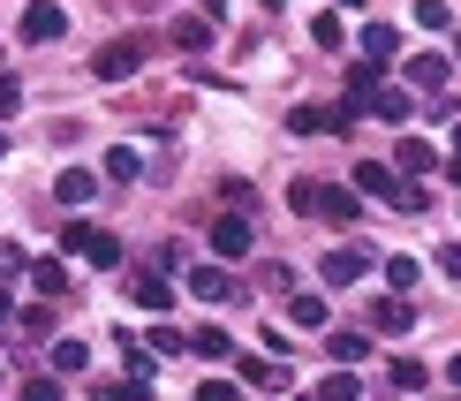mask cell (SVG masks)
Wrapping results in <instances>:
<instances>
[{
	"label": "cell",
	"instance_id": "6da1fadb",
	"mask_svg": "<svg viewBox=\"0 0 461 401\" xmlns=\"http://www.w3.org/2000/svg\"><path fill=\"white\" fill-rule=\"evenodd\" d=\"M144 68V38H106L99 53H91V76L99 84H122V76H137Z\"/></svg>",
	"mask_w": 461,
	"mask_h": 401
},
{
	"label": "cell",
	"instance_id": "7a4b0ae2",
	"mask_svg": "<svg viewBox=\"0 0 461 401\" xmlns=\"http://www.w3.org/2000/svg\"><path fill=\"white\" fill-rule=\"evenodd\" d=\"M189 296L197 303H249V288L227 273V265H197V273H189Z\"/></svg>",
	"mask_w": 461,
	"mask_h": 401
},
{
	"label": "cell",
	"instance_id": "3957f363",
	"mask_svg": "<svg viewBox=\"0 0 461 401\" xmlns=\"http://www.w3.org/2000/svg\"><path fill=\"white\" fill-rule=\"evenodd\" d=\"M325 288H348V280H363L371 273V251H363V242H340V251H325Z\"/></svg>",
	"mask_w": 461,
	"mask_h": 401
},
{
	"label": "cell",
	"instance_id": "277c9868",
	"mask_svg": "<svg viewBox=\"0 0 461 401\" xmlns=\"http://www.w3.org/2000/svg\"><path fill=\"white\" fill-rule=\"evenodd\" d=\"M249 242H258L249 213H220V220H212V251H220V265H227V258H249Z\"/></svg>",
	"mask_w": 461,
	"mask_h": 401
},
{
	"label": "cell",
	"instance_id": "5b68a950",
	"mask_svg": "<svg viewBox=\"0 0 461 401\" xmlns=\"http://www.w3.org/2000/svg\"><path fill=\"white\" fill-rule=\"evenodd\" d=\"M61 31H68V15L53 8V0H31V8H23V38H31V46H53Z\"/></svg>",
	"mask_w": 461,
	"mask_h": 401
},
{
	"label": "cell",
	"instance_id": "8992f818",
	"mask_svg": "<svg viewBox=\"0 0 461 401\" xmlns=\"http://www.w3.org/2000/svg\"><path fill=\"white\" fill-rule=\"evenodd\" d=\"M242 387H258V394H287V364H280V356H242Z\"/></svg>",
	"mask_w": 461,
	"mask_h": 401
},
{
	"label": "cell",
	"instance_id": "52a82bcc",
	"mask_svg": "<svg viewBox=\"0 0 461 401\" xmlns=\"http://www.w3.org/2000/svg\"><path fill=\"white\" fill-rule=\"evenodd\" d=\"M53 197L61 205H91L99 197V175H91V167H61V175H53Z\"/></svg>",
	"mask_w": 461,
	"mask_h": 401
},
{
	"label": "cell",
	"instance_id": "ba28073f",
	"mask_svg": "<svg viewBox=\"0 0 461 401\" xmlns=\"http://www.w3.org/2000/svg\"><path fill=\"white\" fill-rule=\"evenodd\" d=\"M431 167H438V151L424 137H401L393 144V175H431Z\"/></svg>",
	"mask_w": 461,
	"mask_h": 401
},
{
	"label": "cell",
	"instance_id": "9c48e42d",
	"mask_svg": "<svg viewBox=\"0 0 461 401\" xmlns=\"http://www.w3.org/2000/svg\"><path fill=\"white\" fill-rule=\"evenodd\" d=\"M371 326H378V333H409V326H416L409 296H378V303H371Z\"/></svg>",
	"mask_w": 461,
	"mask_h": 401
},
{
	"label": "cell",
	"instance_id": "30bf717a",
	"mask_svg": "<svg viewBox=\"0 0 461 401\" xmlns=\"http://www.w3.org/2000/svg\"><path fill=\"white\" fill-rule=\"evenodd\" d=\"M363 114H378V122H393V129H401V122L416 114V99H409V91H393V84H378V91H371V106H363Z\"/></svg>",
	"mask_w": 461,
	"mask_h": 401
},
{
	"label": "cell",
	"instance_id": "8fae6325",
	"mask_svg": "<svg viewBox=\"0 0 461 401\" xmlns=\"http://www.w3.org/2000/svg\"><path fill=\"white\" fill-rule=\"evenodd\" d=\"M356 189H363V197H386V205H393L401 175H393V167H378V159H356Z\"/></svg>",
	"mask_w": 461,
	"mask_h": 401
},
{
	"label": "cell",
	"instance_id": "7c38bea8",
	"mask_svg": "<svg viewBox=\"0 0 461 401\" xmlns=\"http://www.w3.org/2000/svg\"><path fill=\"white\" fill-rule=\"evenodd\" d=\"M393 46H401V31H393V23H363V61H371V68H386V61H393Z\"/></svg>",
	"mask_w": 461,
	"mask_h": 401
},
{
	"label": "cell",
	"instance_id": "4fadbf2b",
	"mask_svg": "<svg viewBox=\"0 0 461 401\" xmlns=\"http://www.w3.org/2000/svg\"><path fill=\"white\" fill-rule=\"evenodd\" d=\"M318 213L333 220V227H356V220H363V205H356V189H318Z\"/></svg>",
	"mask_w": 461,
	"mask_h": 401
},
{
	"label": "cell",
	"instance_id": "5bb4252c",
	"mask_svg": "<svg viewBox=\"0 0 461 401\" xmlns=\"http://www.w3.org/2000/svg\"><path fill=\"white\" fill-rule=\"evenodd\" d=\"M182 349H197L204 364H220V356H235V333H220V326H197V333H182Z\"/></svg>",
	"mask_w": 461,
	"mask_h": 401
},
{
	"label": "cell",
	"instance_id": "9a60e30c",
	"mask_svg": "<svg viewBox=\"0 0 461 401\" xmlns=\"http://www.w3.org/2000/svg\"><path fill=\"white\" fill-rule=\"evenodd\" d=\"M129 296H137V303H144L151 318H167V303H175V288H167L159 273H137V280H129Z\"/></svg>",
	"mask_w": 461,
	"mask_h": 401
},
{
	"label": "cell",
	"instance_id": "2e32d148",
	"mask_svg": "<svg viewBox=\"0 0 461 401\" xmlns=\"http://www.w3.org/2000/svg\"><path fill=\"white\" fill-rule=\"evenodd\" d=\"M287 129H295V137H318V129H348V122H340V114H325V106H311V99H303L295 114H287Z\"/></svg>",
	"mask_w": 461,
	"mask_h": 401
},
{
	"label": "cell",
	"instance_id": "e0dca14e",
	"mask_svg": "<svg viewBox=\"0 0 461 401\" xmlns=\"http://www.w3.org/2000/svg\"><path fill=\"white\" fill-rule=\"evenodd\" d=\"M31 288L46 296V303H53V296H68V265H61V258H38V265H31Z\"/></svg>",
	"mask_w": 461,
	"mask_h": 401
},
{
	"label": "cell",
	"instance_id": "ac0fdd59",
	"mask_svg": "<svg viewBox=\"0 0 461 401\" xmlns=\"http://www.w3.org/2000/svg\"><path fill=\"white\" fill-rule=\"evenodd\" d=\"M409 84H416V91H438V84H447V53H416V61H409Z\"/></svg>",
	"mask_w": 461,
	"mask_h": 401
},
{
	"label": "cell",
	"instance_id": "d6986e66",
	"mask_svg": "<svg viewBox=\"0 0 461 401\" xmlns=\"http://www.w3.org/2000/svg\"><path fill=\"white\" fill-rule=\"evenodd\" d=\"M325 356H333V364H363L371 341H363V333H325Z\"/></svg>",
	"mask_w": 461,
	"mask_h": 401
},
{
	"label": "cell",
	"instance_id": "ffe728a7",
	"mask_svg": "<svg viewBox=\"0 0 461 401\" xmlns=\"http://www.w3.org/2000/svg\"><path fill=\"white\" fill-rule=\"evenodd\" d=\"M84 258H91V265H122V235H106V227H91V235H84Z\"/></svg>",
	"mask_w": 461,
	"mask_h": 401
},
{
	"label": "cell",
	"instance_id": "44dd1931",
	"mask_svg": "<svg viewBox=\"0 0 461 401\" xmlns=\"http://www.w3.org/2000/svg\"><path fill=\"white\" fill-rule=\"evenodd\" d=\"M91 364V341H53V371H84Z\"/></svg>",
	"mask_w": 461,
	"mask_h": 401
},
{
	"label": "cell",
	"instance_id": "7402d4cb",
	"mask_svg": "<svg viewBox=\"0 0 461 401\" xmlns=\"http://www.w3.org/2000/svg\"><path fill=\"white\" fill-rule=\"evenodd\" d=\"M416 288V258H386V296H409Z\"/></svg>",
	"mask_w": 461,
	"mask_h": 401
},
{
	"label": "cell",
	"instance_id": "603a6c76",
	"mask_svg": "<svg viewBox=\"0 0 461 401\" xmlns=\"http://www.w3.org/2000/svg\"><path fill=\"white\" fill-rule=\"evenodd\" d=\"M137 167H144V159H137L129 144H113V151H106V175H113V182H137Z\"/></svg>",
	"mask_w": 461,
	"mask_h": 401
},
{
	"label": "cell",
	"instance_id": "cb8c5ba5",
	"mask_svg": "<svg viewBox=\"0 0 461 401\" xmlns=\"http://www.w3.org/2000/svg\"><path fill=\"white\" fill-rule=\"evenodd\" d=\"M386 378H393L401 394H409V387H424V364H416V356H393V364H386Z\"/></svg>",
	"mask_w": 461,
	"mask_h": 401
},
{
	"label": "cell",
	"instance_id": "d4e9b609",
	"mask_svg": "<svg viewBox=\"0 0 461 401\" xmlns=\"http://www.w3.org/2000/svg\"><path fill=\"white\" fill-rule=\"evenodd\" d=\"M311 394H318V401H356V378H348V371H333V378H318Z\"/></svg>",
	"mask_w": 461,
	"mask_h": 401
},
{
	"label": "cell",
	"instance_id": "484cf974",
	"mask_svg": "<svg viewBox=\"0 0 461 401\" xmlns=\"http://www.w3.org/2000/svg\"><path fill=\"white\" fill-rule=\"evenodd\" d=\"M393 205H401V213H431V189H424V182H401Z\"/></svg>",
	"mask_w": 461,
	"mask_h": 401
},
{
	"label": "cell",
	"instance_id": "4316f807",
	"mask_svg": "<svg viewBox=\"0 0 461 401\" xmlns=\"http://www.w3.org/2000/svg\"><path fill=\"white\" fill-rule=\"evenodd\" d=\"M287 311H295V326H325V296H295Z\"/></svg>",
	"mask_w": 461,
	"mask_h": 401
},
{
	"label": "cell",
	"instance_id": "83f0119b",
	"mask_svg": "<svg viewBox=\"0 0 461 401\" xmlns=\"http://www.w3.org/2000/svg\"><path fill=\"white\" fill-rule=\"evenodd\" d=\"M311 38H318L325 53H333V46H340V38H348V31H340V15H318V23H311Z\"/></svg>",
	"mask_w": 461,
	"mask_h": 401
},
{
	"label": "cell",
	"instance_id": "f1b7e54d",
	"mask_svg": "<svg viewBox=\"0 0 461 401\" xmlns=\"http://www.w3.org/2000/svg\"><path fill=\"white\" fill-rule=\"evenodd\" d=\"M416 23H424V31H447V0H416Z\"/></svg>",
	"mask_w": 461,
	"mask_h": 401
},
{
	"label": "cell",
	"instance_id": "f546056e",
	"mask_svg": "<svg viewBox=\"0 0 461 401\" xmlns=\"http://www.w3.org/2000/svg\"><path fill=\"white\" fill-rule=\"evenodd\" d=\"M265 288H280V296H287V288H295V265H280V258H265Z\"/></svg>",
	"mask_w": 461,
	"mask_h": 401
},
{
	"label": "cell",
	"instance_id": "4dcf8cb0",
	"mask_svg": "<svg viewBox=\"0 0 461 401\" xmlns=\"http://www.w3.org/2000/svg\"><path fill=\"white\" fill-rule=\"evenodd\" d=\"M91 401H137V387H122V378H99V387H91Z\"/></svg>",
	"mask_w": 461,
	"mask_h": 401
},
{
	"label": "cell",
	"instance_id": "1f68e13d",
	"mask_svg": "<svg viewBox=\"0 0 461 401\" xmlns=\"http://www.w3.org/2000/svg\"><path fill=\"white\" fill-rule=\"evenodd\" d=\"M8 114H23V84H8V76H0V122H8Z\"/></svg>",
	"mask_w": 461,
	"mask_h": 401
},
{
	"label": "cell",
	"instance_id": "d6a6232c",
	"mask_svg": "<svg viewBox=\"0 0 461 401\" xmlns=\"http://www.w3.org/2000/svg\"><path fill=\"white\" fill-rule=\"evenodd\" d=\"M197 401H242V394L227 387V378H204V387H197Z\"/></svg>",
	"mask_w": 461,
	"mask_h": 401
},
{
	"label": "cell",
	"instance_id": "836d02e7",
	"mask_svg": "<svg viewBox=\"0 0 461 401\" xmlns=\"http://www.w3.org/2000/svg\"><path fill=\"white\" fill-rule=\"evenodd\" d=\"M23 401H61V387H53V378H31V387H23Z\"/></svg>",
	"mask_w": 461,
	"mask_h": 401
},
{
	"label": "cell",
	"instance_id": "e575fe53",
	"mask_svg": "<svg viewBox=\"0 0 461 401\" xmlns=\"http://www.w3.org/2000/svg\"><path fill=\"white\" fill-rule=\"evenodd\" d=\"M15 265H23V242H0V280H8Z\"/></svg>",
	"mask_w": 461,
	"mask_h": 401
},
{
	"label": "cell",
	"instance_id": "d590c367",
	"mask_svg": "<svg viewBox=\"0 0 461 401\" xmlns=\"http://www.w3.org/2000/svg\"><path fill=\"white\" fill-rule=\"evenodd\" d=\"M438 265H447V273L461 280V242H447V251H438Z\"/></svg>",
	"mask_w": 461,
	"mask_h": 401
},
{
	"label": "cell",
	"instance_id": "8d00e7d4",
	"mask_svg": "<svg viewBox=\"0 0 461 401\" xmlns=\"http://www.w3.org/2000/svg\"><path fill=\"white\" fill-rule=\"evenodd\" d=\"M197 8H204V23H220V15H227V0H197Z\"/></svg>",
	"mask_w": 461,
	"mask_h": 401
},
{
	"label": "cell",
	"instance_id": "74e56055",
	"mask_svg": "<svg viewBox=\"0 0 461 401\" xmlns=\"http://www.w3.org/2000/svg\"><path fill=\"white\" fill-rule=\"evenodd\" d=\"M8 326H15V303H8V296H0V333H8Z\"/></svg>",
	"mask_w": 461,
	"mask_h": 401
},
{
	"label": "cell",
	"instance_id": "f35d334b",
	"mask_svg": "<svg viewBox=\"0 0 461 401\" xmlns=\"http://www.w3.org/2000/svg\"><path fill=\"white\" fill-rule=\"evenodd\" d=\"M447 175H454V182H461V151H454V159H447Z\"/></svg>",
	"mask_w": 461,
	"mask_h": 401
},
{
	"label": "cell",
	"instance_id": "ab89813d",
	"mask_svg": "<svg viewBox=\"0 0 461 401\" xmlns=\"http://www.w3.org/2000/svg\"><path fill=\"white\" fill-rule=\"evenodd\" d=\"M447 378H454V387H461V356H454V364H447Z\"/></svg>",
	"mask_w": 461,
	"mask_h": 401
},
{
	"label": "cell",
	"instance_id": "60d3db41",
	"mask_svg": "<svg viewBox=\"0 0 461 401\" xmlns=\"http://www.w3.org/2000/svg\"><path fill=\"white\" fill-rule=\"evenodd\" d=\"M258 8H287V0H258Z\"/></svg>",
	"mask_w": 461,
	"mask_h": 401
},
{
	"label": "cell",
	"instance_id": "b9f144b4",
	"mask_svg": "<svg viewBox=\"0 0 461 401\" xmlns=\"http://www.w3.org/2000/svg\"><path fill=\"white\" fill-rule=\"evenodd\" d=\"M454 61H461V31H454Z\"/></svg>",
	"mask_w": 461,
	"mask_h": 401
},
{
	"label": "cell",
	"instance_id": "7bdbcfd3",
	"mask_svg": "<svg viewBox=\"0 0 461 401\" xmlns=\"http://www.w3.org/2000/svg\"><path fill=\"white\" fill-rule=\"evenodd\" d=\"M454 151H461V122H454Z\"/></svg>",
	"mask_w": 461,
	"mask_h": 401
},
{
	"label": "cell",
	"instance_id": "ee69618b",
	"mask_svg": "<svg viewBox=\"0 0 461 401\" xmlns=\"http://www.w3.org/2000/svg\"><path fill=\"white\" fill-rule=\"evenodd\" d=\"M340 8H363V0H340Z\"/></svg>",
	"mask_w": 461,
	"mask_h": 401
},
{
	"label": "cell",
	"instance_id": "f6af8a7d",
	"mask_svg": "<svg viewBox=\"0 0 461 401\" xmlns=\"http://www.w3.org/2000/svg\"><path fill=\"white\" fill-rule=\"evenodd\" d=\"M0 159H8V137H0Z\"/></svg>",
	"mask_w": 461,
	"mask_h": 401
},
{
	"label": "cell",
	"instance_id": "bcb514c9",
	"mask_svg": "<svg viewBox=\"0 0 461 401\" xmlns=\"http://www.w3.org/2000/svg\"><path fill=\"white\" fill-rule=\"evenodd\" d=\"M295 401H318V394H295Z\"/></svg>",
	"mask_w": 461,
	"mask_h": 401
},
{
	"label": "cell",
	"instance_id": "7dc6e473",
	"mask_svg": "<svg viewBox=\"0 0 461 401\" xmlns=\"http://www.w3.org/2000/svg\"><path fill=\"white\" fill-rule=\"evenodd\" d=\"M454 114H461V91H454Z\"/></svg>",
	"mask_w": 461,
	"mask_h": 401
}]
</instances>
